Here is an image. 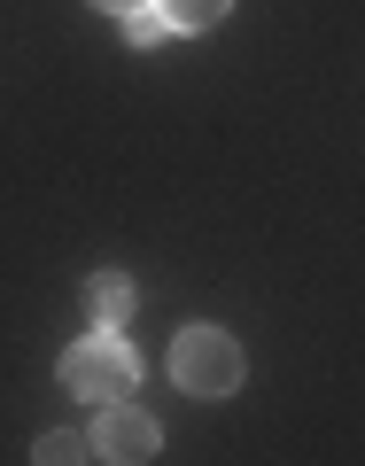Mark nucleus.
Masks as SVG:
<instances>
[{
  "instance_id": "nucleus-4",
  "label": "nucleus",
  "mask_w": 365,
  "mask_h": 466,
  "mask_svg": "<svg viewBox=\"0 0 365 466\" xmlns=\"http://www.w3.org/2000/svg\"><path fill=\"white\" fill-rule=\"evenodd\" d=\"M86 303H94V327H101V334H117L125 319H133V280H125V272H94Z\"/></svg>"
},
{
  "instance_id": "nucleus-6",
  "label": "nucleus",
  "mask_w": 365,
  "mask_h": 466,
  "mask_svg": "<svg viewBox=\"0 0 365 466\" xmlns=\"http://www.w3.org/2000/svg\"><path fill=\"white\" fill-rule=\"evenodd\" d=\"M156 16H164L171 32H202V24L226 16V0H156Z\"/></svg>"
},
{
  "instance_id": "nucleus-7",
  "label": "nucleus",
  "mask_w": 365,
  "mask_h": 466,
  "mask_svg": "<svg viewBox=\"0 0 365 466\" xmlns=\"http://www.w3.org/2000/svg\"><path fill=\"white\" fill-rule=\"evenodd\" d=\"M117 24H125V47H164V32H171L156 8H133V16H117Z\"/></svg>"
},
{
  "instance_id": "nucleus-1",
  "label": "nucleus",
  "mask_w": 365,
  "mask_h": 466,
  "mask_svg": "<svg viewBox=\"0 0 365 466\" xmlns=\"http://www.w3.org/2000/svg\"><path fill=\"white\" fill-rule=\"evenodd\" d=\"M63 389L86 397V404H133L140 358L125 350V334H86V342L63 358Z\"/></svg>"
},
{
  "instance_id": "nucleus-8",
  "label": "nucleus",
  "mask_w": 365,
  "mask_h": 466,
  "mask_svg": "<svg viewBox=\"0 0 365 466\" xmlns=\"http://www.w3.org/2000/svg\"><path fill=\"white\" fill-rule=\"evenodd\" d=\"M94 8H109V16H133V8H156V0H94Z\"/></svg>"
},
{
  "instance_id": "nucleus-3",
  "label": "nucleus",
  "mask_w": 365,
  "mask_h": 466,
  "mask_svg": "<svg viewBox=\"0 0 365 466\" xmlns=\"http://www.w3.org/2000/svg\"><path fill=\"white\" fill-rule=\"evenodd\" d=\"M86 443H94L109 466H148L156 443H164V428H156V412H140V404H101V420H94Z\"/></svg>"
},
{
  "instance_id": "nucleus-2",
  "label": "nucleus",
  "mask_w": 365,
  "mask_h": 466,
  "mask_svg": "<svg viewBox=\"0 0 365 466\" xmlns=\"http://www.w3.org/2000/svg\"><path fill=\"white\" fill-rule=\"evenodd\" d=\"M171 373H179V389H195V397H233V389H241V342H233L226 327H187L179 342H171Z\"/></svg>"
},
{
  "instance_id": "nucleus-5",
  "label": "nucleus",
  "mask_w": 365,
  "mask_h": 466,
  "mask_svg": "<svg viewBox=\"0 0 365 466\" xmlns=\"http://www.w3.org/2000/svg\"><path fill=\"white\" fill-rule=\"evenodd\" d=\"M86 459H94V443L70 435V428H55V435H39V443H32V466H86Z\"/></svg>"
}]
</instances>
